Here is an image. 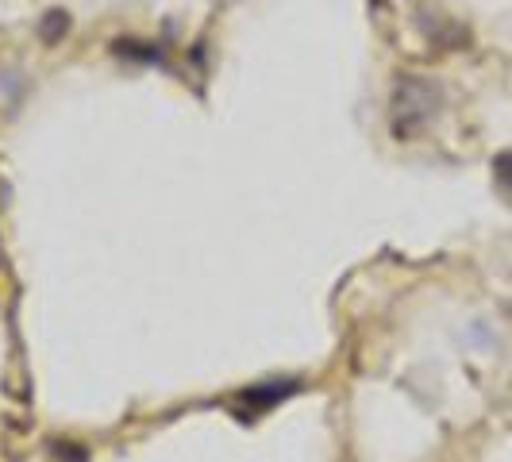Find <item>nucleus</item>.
Wrapping results in <instances>:
<instances>
[{"mask_svg":"<svg viewBox=\"0 0 512 462\" xmlns=\"http://www.w3.org/2000/svg\"><path fill=\"white\" fill-rule=\"evenodd\" d=\"M443 112V85L436 77L401 74L389 89V135L397 143H416Z\"/></svg>","mask_w":512,"mask_h":462,"instance_id":"nucleus-1","label":"nucleus"},{"mask_svg":"<svg viewBox=\"0 0 512 462\" xmlns=\"http://www.w3.org/2000/svg\"><path fill=\"white\" fill-rule=\"evenodd\" d=\"M301 389L297 378H278V382H258V385H247L243 393H239V405L251 412L247 420H255L262 412H270L274 405H282L285 397H293Z\"/></svg>","mask_w":512,"mask_h":462,"instance_id":"nucleus-2","label":"nucleus"},{"mask_svg":"<svg viewBox=\"0 0 512 462\" xmlns=\"http://www.w3.org/2000/svg\"><path fill=\"white\" fill-rule=\"evenodd\" d=\"M493 185H497V193L512 205V151H501L493 158Z\"/></svg>","mask_w":512,"mask_h":462,"instance_id":"nucleus-3","label":"nucleus"},{"mask_svg":"<svg viewBox=\"0 0 512 462\" xmlns=\"http://www.w3.org/2000/svg\"><path fill=\"white\" fill-rule=\"evenodd\" d=\"M66 31H70V16H66L62 8L47 12V16H43V24H39V35H43V43H58Z\"/></svg>","mask_w":512,"mask_h":462,"instance_id":"nucleus-4","label":"nucleus"},{"mask_svg":"<svg viewBox=\"0 0 512 462\" xmlns=\"http://www.w3.org/2000/svg\"><path fill=\"white\" fill-rule=\"evenodd\" d=\"M112 51L120 54V58H135V62H158L162 58V54L154 51V43H135V39H124V43L116 39Z\"/></svg>","mask_w":512,"mask_h":462,"instance_id":"nucleus-5","label":"nucleus"},{"mask_svg":"<svg viewBox=\"0 0 512 462\" xmlns=\"http://www.w3.org/2000/svg\"><path fill=\"white\" fill-rule=\"evenodd\" d=\"M54 447V455H58V459H66V462H85L89 459V451H85V447H81V451H74L77 443H51Z\"/></svg>","mask_w":512,"mask_h":462,"instance_id":"nucleus-6","label":"nucleus"}]
</instances>
